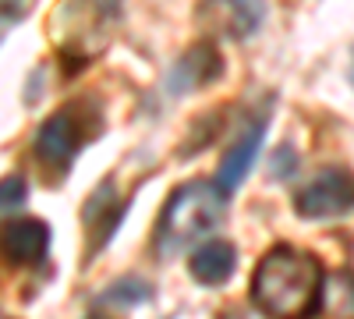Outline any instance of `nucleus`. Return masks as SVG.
I'll return each instance as SVG.
<instances>
[{
    "mask_svg": "<svg viewBox=\"0 0 354 319\" xmlns=\"http://www.w3.org/2000/svg\"><path fill=\"white\" fill-rule=\"evenodd\" d=\"M322 273L319 259L290 245H277L262 255L252 280V298L270 319H308L322 302Z\"/></svg>",
    "mask_w": 354,
    "mask_h": 319,
    "instance_id": "obj_1",
    "label": "nucleus"
},
{
    "mask_svg": "<svg viewBox=\"0 0 354 319\" xmlns=\"http://www.w3.org/2000/svg\"><path fill=\"white\" fill-rule=\"evenodd\" d=\"M223 210H227V195L213 181H192L177 188L156 224V252L160 255L185 252L192 241L209 235L223 220Z\"/></svg>",
    "mask_w": 354,
    "mask_h": 319,
    "instance_id": "obj_2",
    "label": "nucleus"
},
{
    "mask_svg": "<svg viewBox=\"0 0 354 319\" xmlns=\"http://www.w3.org/2000/svg\"><path fill=\"white\" fill-rule=\"evenodd\" d=\"M305 220H337L354 210V178L347 170H322L294 199Z\"/></svg>",
    "mask_w": 354,
    "mask_h": 319,
    "instance_id": "obj_3",
    "label": "nucleus"
},
{
    "mask_svg": "<svg viewBox=\"0 0 354 319\" xmlns=\"http://www.w3.org/2000/svg\"><path fill=\"white\" fill-rule=\"evenodd\" d=\"M82 142H85V103L78 100L57 110L50 121H43L36 135V156L50 167H68Z\"/></svg>",
    "mask_w": 354,
    "mask_h": 319,
    "instance_id": "obj_4",
    "label": "nucleus"
},
{
    "mask_svg": "<svg viewBox=\"0 0 354 319\" xmlns=\"http://www.w3.org/2000/svg\"><path fill=\"white\" fill-rule=\"evenodd\" d=\"M266 125H270V107H262L259 118H252V121L241 128V135L230 142V149L223 153V163H220V170H216V188H220L223 195H230L234 188L248 178V170H252V163H255V156H259V146H262Z\"/></svg>",
    "mask_w": 354,
    "mask_h": 319,
    "instance_id": "obj_5",
    "label": "nucleus"
},
{
    "mask_svg": "<svg viewBox=\"0 0 354 319\" xmlns=\"http://www.w3.org/2000/svg\"><path fill=\"white\" fill-rule=\"evenodd\" d=\"M266 0H205L198 18L220 36L245 39L262 25Z\"/></svg>",
    "mask_w": 354,
    "mask_h": 319,
    "instance_id": "obj_6",
    "label": "nucleus"
},
{
    "mask_svg": "<svg viewBox=\"0 0 354 319\" xmlns=\"http://www.w3.org/2000/svg\"><path fill=\"white\" fill-rule=\"evenodd\" d=\"M46 248H50V227L36 217H21V220H11L0 230V252H4L11 263L18 266H36L46 259Z\"/></svg>",
    "mask_w": 354,
    "mask_h": 319,
    "instance_id": "obj_7",
    "label": "nucleus"
},
{
    "mask_svg": "<svg viewBox=\"0 0 354 319\" xmlns=\"http://www.w3.org/2000/svg\"><path fill=\"white\" fill-rule=\"evenodd\" d=\"M220 68H223L220 50L209 46V43H198V46H192L181 61L174 64V71L167 78V89L177 93V96L192 93V89H202V85H209L220 75Z\"/></svg>",
    "mask_w": 354,
    "mask_h": 319,
    "instance_id": "obj_8",
    "label": "nucleus"
},
{
    "mask_svg": "<svg viewBox=\"0 0 354 319\" xmlns=\"http://www.w3.org/2000/svg\"><path fill=\"white\" fill-rule=\"evenodd\" d=\"M234 266H238V252H234L230 241H205L192 255V277L198 284H209V287L230 280Z\"/></svg>",
    "mask_w": 354,
    "mask_h": 319,
    "instance_id": "obj_9",
    "label": "nucleus"
},
{
    "mask_svg": "<svg viewBox=\"0 0 354 319\" xmlns=\"http://www.w3.org/2000/svg\"><path fill=\"white\" fill-rule=\"evenodd\" d=\"M113 185H100L93 192V199L85 202V227H88V235H93V248H103V241L117 230V224H121V213L124 206H113Z\"/></svg>",
    "mask_w": 354,
    "mask_h": 319,
    "instance_id": "obj_10",
    "label": "nucleus"
},
{
    "mask_svg": "<svg viewBox=\"0 0 354 319\" xmlns=\"http://www.w3.org/2000/svg\"><path fill=\"white\" fill-rule=\"evenodd\" d=\"M322 302L333 319H354V273L340 270L322 280Z\"/></svg>",
    "mask_w": 354,
    "mask_h": 319,
    "instance_id": "obj_11",
    "label": "nucleus"
},
{
    "mask_svg": "<svg viewBox=\"0 0 354 319\" xmlns=\"http://www.w3.org/2000/svg\"><path fill=\"white\" fill-rule=\"evenodd\" d=\"M149 298H153V287L145 284V280H138V277H121V280H113L106 291L100 295V302H106V305H124V309L142 305V302H149Z\"/></svg>",
    "mask_w": 354,
    "mask_h": 319,
    "instance_id": "obj_12",
    "label": "nucleus"
},
{
    "mask_svg": "<svg viewBox=\"0 0 354 319\" xmlns=\"http://www.w3.org/2000/svg\"><path fill=\"white\" fill-rule=\"evenodd\" d=\"M28 199V185L25 178H18V174H11V178L0 181V220H8L11 213H18L25 206Z\"/></svg>",
    "mask_w": 354,
    "mask_h": 319,
    "instance_id": "obj_13",
    "label": "nucleus"
},
{
    "mask_svg": "<svg viewBox=\"0 0 354 319\" xmlns=\"http://www.w3.org/2000/svg\"><path fill=\"white\" fill-rule=\"evenodd\" d=\"M298 170V160H294V149L290 146H280L277 153H273V163H270V174L280 181V178H290V174Z\"/></svg>",
    "mask_w": 354,
    "mask_h": 319,
    "instance_id": "obj_14",
    "label": "nucleus"
}]
</instances>
